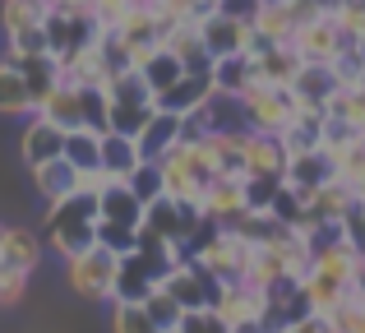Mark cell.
Segmentation results:
<instances>
[{"instance_id": "cell-1", "label": "cell", "mask_w": 365, "mask_h": 333, "mask_svg": "<svg viewBox=\"0 0 365 333\" xmlns=\"http://www.w3.org/2000/svg\"><path fill=\"white\" fill-rule=\"evenodd\" d=\"M305 273H310V245L296 232H273L268 241H259L250 250V264H245V282L259 292H273L282 282H301Z\"/></svg>"}, {"instance_id": "cell-2", "label": "cell", "mask_w": 365, "mask_h": 333, "mask_svg": "<svg viewBox=\"0 0 365 333\" xmlns=\"http://www.w3.org/2000/svg\"><path fill=\"white\" fill-rule=\"evenodd\" d=\"M93 227H98V199L65 195V199H56V204H46L42 245H51L61 260H70V255H79V250H88V245H98Z\"/></svg>"}, {"instance_id": "cell-3", "label": "cell", "mask_w": 365, "mask_h": 333, "mask_svg": "<svg viewBox=\"0 0 365 333\" xmlns=\"http://www.w3.org/2000/svg\"><path fill=\"white\" fill-rule=\"evenodd\" d=\"M236 111H241V125L250 135H282L296 121L301 102L292 98V88H268V83H250V88L236 98Z\"/></svg>"}, {"instance_id": "cell-4", "label": "cell", "mask_w": 365, "mask_h": 333, "mask_svg": "<svg viewBox=\"0 0 365 333\" xmlns=\"http://www.w3.org/2000/svg\"><path fill=\"white\" fill-rule=\"evenodd\" d=\"M171 269H176V260H148V255H139V250L120 255L116 282H111V306H143Z\"/></svg>"}, {"instance_id": "cell-5", "label": "cell", "mask_w": 365, "mask_h": 333, "mask_svg": "<svg viewBox=\"0 0 365 333\" xmlns=\"http://www.w3.org/2000/svg\"><path fill=\"white\" fill-rule=\"evenodd\" d=\"M116 264H120V255L102 250V245H88V250H79V255L65 260V278H70V287L79 292L83 301H111Z\"/></svg>"}, {"instance_id": "cell-6", "label": "cell", "mask_w": 365, "mask_h": 333, "mask_svg": "<svg viewBox=\"0 0 365 333\" xmlns=\"http://www.w3.org/2000/svg\"><path fill=\"white\" fill-rule=\"evenodd\" d=\"M143 227H153L171 245H190V236L204 227V213H199V204H180V199L158 195L153 204H143Z\"/></svg>"}, {"instance_id": "cell-7", "label": "cell", "mask_w": 365, "mask_h": 333, "mask_svg": "<svg viewBox=\"0 0 365 333\" xmlns=\"http://www.w3.org/2000/svg\"><path fill=\"white\" fill-rule=\"evenodd\" d=\"M42 33H46V51L51 61H65V56L83 51L88 42H98L102 28L93 24V14H65V9H51L42 19Z\"/></svg>"}, {"instance_id": "cell-8", "label": "cell", "mask_w": 365, "mask_h": 333, "mask_svg": "<svg viewBox=\"0 0 365 333\" xmlns=\"http://www.w3.org/2000/svg\"><path fill=\"white\" fill-rule=\"evenodd\" d=\"M213 310L227 329H241V324H264V292L250 287V282H217L213 292Z\"/></svg>"}, {"instance_id": "cell-9", "label": "cell", "mask_w": 365, "mask_h": 333, "mask_svg": "<svg viewBox=\"0 0 365 333\" xmlns=\"http://www.w3.org/2000/svg\"><path fill=\"white\" fill-rule=\"evenodd\" d=\"M199 213H204V222H213L217 232H227V227H236L241 217L250 213L245 208V190L241 180L232 176H213L204 185V195H199Z\"/></svg>"}, {"instance_id": "cell-10", "label": "cell", "mask_w": 365, "mask_h": 333, "mask_svg": "<svg viewBox=\"0 0 365 333\" xmlns=\"http://www.w3.org/2000/svg\"><path fill=\"white\" fill-rule=\"evenodd\" d=\"M342 46L347 42H342L333 19H310V24H301L292 33V51L301 56V65H333Z\"/></svg>"}, {"instance_id": "cell-11", "label": "cell", "mask_w": 365, "mask_h": 333, "mask_svg": "<svg viewBox=\"0 0 365 333\" xmlns=\"http://www.w3.org/2000/svg\"><path fill=\"white\" fill-rule=\"evenodd\" d=\"M162 292H167L171 301H176L180 310H208L213 306V292H217V282L208 278L204 269H195V264H180L176 260V269L167 273V278L158 282Z\"/></svg>"}, {"instance_id": "cell-12", "label": "cell", "mask_w": 365, "mask_h": 333, "mask_svg": "<svg viewBox=\"0 0 365 333\" xmlns=\"http://www.w3.org/2000/svg\"><path fill=\"white\" fill-rule=\"evenodd\" d=\"M208 98H213V74H180L171 88H162L158 98H153V111H167V116H195V111L208 107Z\"/></svg>"}, {"instance_id": "cell-13", "label": "cell", "mask_w": 365, "mask_h": 333, "mask_svg": "<svg viewBox=\"0 0 365 333\" xmlns=\"http://www.w3.org/2000/svg\"><path fill=\"white\" fill-rule=\"evenodd\" d=\"M250 33H255L250 24H236V19L217 14V9L199 19V42H204V51L213 61H222V56H250Z\"/></svg>"}, {"instance_id": "cell-14", "label": "cell", "mask_w": 365, "mask_h": 333, "mask_svg": "<svg viewBox=\"0 0 365 333\" xmlns=\"http://www.w3.org/2000/svg\"><path fill=\"white\" fill-rule=\"evenodd\" d=\"M56 74H61V83H70V88H107V83H111L107 56H102L98 42H88L83 51L56 61Z\"/></svg>"}, {"instance_id": "cell-15", "label": "cell", "mask_w": 365, "mask_h": 333, "mask_svg": "<svg viewBox=\"0 0 365 333\" xmlns=\"http://www.w3.org/2000/svg\"><path fill=\"white\" fill-rule=\"evenodd\" d=\"M42 236L33 232V227H5L0 232V269H14V273H28L33 278V269L42 264Z\"/></svg>"}, {"instance_id": "cell-16", "label": "cell", "mask_w": 365, "mask_h": 333, "mask_svg": "<svg viewBox=\"0 0 365 333\" xmlns=\"http://www.w3.org/2000/svg\"><path fill=\"white\" fill-rule=\"evenodd\" d=\"M61 148H65V130H56L51 121H42V116H33L24 125V135H19V153H24L28 171L56 163V158H61Z\"/></svg>"}, {"instance_id": "cell-17", "label": "cell", "mask_w": 365, "mask_h": 333, "mask_svg": "<svg viewBox=\"0 0 365 333\" xmlns=\"http://www.w3.org/2000/svg\"><path fill=\"white\" fill-rule=\"evenodd\" d=\"M162 46L180 61V70H185V74H208V70H213V56H208L204 42H199V19L171 24V33L162 37Z\"/></svg>"}, {"instance_id": "cell-18", "label": "cell", "mask_w": 365, "mask_h": 333, "mask_svg": "<svg viewBox=\"0 0 365 333\" xmlns=\"http://www.w3.org/2000/svg\"><path fill=\"white\" fill-rule=\"evenodd\" d=\"M245 176L287 180V148L277 135H250L245 130Z\"/></svg>"}, {"instance_id": "cell-19", "label": "cell", "mask_w": 365, "mask_h": 333, "mask_svg": "<svg viewBox=\"0 0 365 333\" xmlns=\"http://www.w3.org/2000/svg\"><path fill=\"white\" fill-rule=\"evenodd\" d=\"M204 148L217 176L245 180V130H213V135H204Z\"/></svg>"}, {"instance_id": "cell-20", "label": "cell", "mask_w": 365, "mask_h": 333, "mask_svg": "<svg viewBox=\"0 0 365 333\" xmlns=\"http://www.w3.org/2000/svg\"><path fill=\"white\" fill-rule=\"evenodd\" d=\"M33 116H42V121H51L56 130H83V98H79V88H70V83H56L51 93H46L42 102H37V111Z\"/></svg>"}, {"instance_id": "cell-21", "label": "cell", "mask_w": 365, "mask_h": 333, "mask_svg": "<svg viewBox=\"0 0 365 333\" xmlns=\"http://www.w3.org/2000/svg\"><path fill=\"white\" fill-rule=\"evenodd\" d=\"M250 61H255V83H268V88H292L296 74H301V56L292 46H268Z\"/></svg>"}, {"instance_id": "cell-22", "label": "cell", "mask_w": 365, "mask_h": 333, "mask_svg": "<svg viewBox=\"0 0 365 333\" xmlns=\"http://www.w3.org/2000/svg\"><path fill=\"white\" fill-rule=\"evenodd\" d=\"M176 139H180V116L153 111L148 125L139 130V139H134V144H139V158H143V163H162V158H167V148L176 144Z\"/></svg>"}, {"instance_id": "cell-23", "label": "cell", "mask_w": 365, "mask_h": 333, "mask_svg": "<svg viewBox=\"0 0 365 333\" xmlns=\"http://www.w3.org/2000/svg\"><path fill=\"white\" fill-rule=\"evenodd\" d=\"M333 180V163L324 158V148H310V153H296L292 163H287V185L301 190V195H310V190L329 185Z\"/></svg>"}, {"instance_id": "cell-24", "label": "cell", "mask_w": 365, "mask_h": 333, "mask_svg": "<svg viewBox=\"0 0 365 333\" xmlns=\"http://www.w3.org/2000/svg\"><path fill=\"white\" fill-rule=\"evenodd\" d=\"M98 222H116V227H139L143 222V204L125 190V180L107 185L98 195Z\"/></svg>"}, {"instance_id": "cell-25", "label": "cell", "mask_w": 365, "mask_h": 333, "mask_svg": "<svg viewBox=\"0 0 365 333\" xmlns=\"http://www.w3.org/2000/svg\"><path fill=\"white\" fill-rule=\"evenodd\" d=\"M213 93L217 98H241V93L255 83V61L250 56H222V61H213Z\"/></svg>"}, {"instance_id": "cell-26", "label": "cell", "mask_w": 365, "mask_h": 333, "mask_svg": "<svg viewBox=\"0 0 365 333\" xmlns=\"http://www.w3.org/2000/svg\"><path fill=\"white\" fill-rule=\"evenodd\" d=\"M324 121H333V125H347L365 135V88H333V98L324 102Z\"/></svg>"}, {"instance_id": "cell-27", "label": "cell", "mask_w": 365, "mask_h": 333, "mask_svg": "<svg viewBox=\"0 0 365 333\" xmlns=\"http://www.w3.org/2000/svg\"><path fill=\"white\" fill-rule=\"evenodd\" d=\"M333 74H329V65H301V74H296V83H292V98L301 102V107H314V111H324V102L333 98Z\"/></svg>"}, {"instance_id": "cell-28", "label": "cell", "mask_w": 365, "mask_h": 333, "mask_svg": "<svg viewBox=\"0 0 365 333\" xmlns=\"http://www.w3.org/2000/svg\"><path fill=\"white\" fill-rule=\"evenodd\" d=\"M333 180H338L356 204H365V135L351 148H342V153L333 158Z\"/></svg>"}, {"instance_id": "cell-29", "label": "cell", "mask_w": 365, "mask_h": 333, "mask_svg": "<svg viewBox=\"0 0 365 333\" xmlns=\"http://www.w3.org/2000/svg\"><path fill=\"white\" fill-rule=\"evenodd\" d=\"M139 167H143V158H139V144H134V139L102 135V171H107L111 180H125V176H134Z\"/></svg>"}, {"instance_id": "cell-30", "label": "cell", "mask_w": 365, "mask_h": 333, "mask_svg": "<svg viewBox=\"0 0 365 333\" xmlns=\"http://www.w3.org/2000/svg\"><path fill=\"white\" fill-rule=\"evenodd\" d=\"M46 14H51V0H0V28H5V37L24 33V28H42Z\"/></svg>"}, {"instance_id": "cell-31", "label": "cell", "mask_w": 365, "mask_h": 333, "mask_svg": "<svg viewBox=\"0 0 365 333\" xmlns=\"http://www.w3.org/2000/svg\"><path fill=\"white\" fill-rule=\"evenodd\" d=\"M351 287H338V282L333 278H324V273H305L301 278V297H305V310H310V315H329L333 306H338L342 297H347Z\"/></svg>"}, {"instance_id": "cell-32", "label": "cell", "mask_w": 365, "mask_h": 333, "mask_svg": "<svg viewBox=\"0 0 365 333\" xmlns=\"http://www.w3.org/2000/svg\"><path fill=\"white\" fill-rule=\"evenodd\" d=\"M180 74H185V70H180V61L167 51V46H153V51H148V61L139 65V79L148 83V93H153V98H158L162 88H171V83H176Z\"/></svg>"}, {"instance_id": "cell-33", "label": "cell", "mask_w": 365, "mask_h": 333, "mask_svg": "<svg viewBox=\"0 0 365 333\" xmlns=\"http://www.w3.org/2000/svg\"><path fill=\"white\" fill-rule=\"evenodd\" d=\"M259 37H264L268 46H292V33H296V19H292V5H264L259 9V19L255 24Z\"/></svg>"}, {"instance_id": "cell-34", "label": "cell", "mask_w": 365, "mask_h": 333, "mask_svg": "<svg viewBox=\"0 0 365 333\" xmlns=\"http://www.w3.org/2000/svg\"><path fill=\"white\" fill-rule=\"evenodd\" d=\"M61 158H65V163H70L74 171L102 167V135H93V130H70V135H65Z\"/></svg>"}, {"instance_id": "cell-35", "label": "cell", "mask_w": 365, "mask_h": 333, "mask_svg": "<svg viewBox=\"0 0 365 333\" xmlns=\"http://www.w3.org/2000/svg\"><path fill=\"white\" fill-rule=\"evenodd\" d=\"M33 185H37V195H42L46 204H56V199L74 195V167L65 163V158H56V163H46V167L33 171Z\"/></svg>"}, {"instance_id": "cell-36", "label": "cell", "mask_w": 365, "mask_h": 333, "mask_svg": "<svg viewBox=\"0 0 365 333\" xmlns=\"http://www.w3.org/2000/svg\"><path fill=\"white\" fill-rule=\"evenodd\" d=\"M0 116H33V98L24 88V74L0 61Z\"/></svg>"}, {"instance_id": "cell-37", "label": "cell", "mask_w": 365, "mask_h": 333, "mask_svg": "<svg viewBox=\"0 0 365 333\" xmlns=\"http://www.w3.org/2000/svg\"><path fill=\"white\" fill-rule=\"evenodd\" d=\"M19 74H24V88H28V98H33V111H37V102L46 98V93L61 83V74H56V61L51 56H37V61H24V65H14Z\"/></svg>"}, {"instance_id": "cell-38", "label": "cell", "mask_w": 365, "mask_h": 333, "mask_svg": "<svg viewBox=\"0 0 365 333\" xmlns=\"http://www.w3.org/2000/svg\"><path fill=\"white\" fill-rule=\"evenodd\" d=\"M153 107H130V102H111L107 107V135H120V139H139V130L148 125Z\"/></svg>"}, {"instance_id": "cell-39", "label": "cell", "mask_w": 365, "mask_h": 333, "mask_svg": "<svg viewBox=\"0 0 365 333\" xmlns=\"http://www.w3.org/2000/svg\"><path fill=\"white\" fill-rule=\"evenodd\" d=\"M107 102H130V107H153V93H148V83L139 79V70H120V74H111V83H107Z\"/></svg>"}, {"instance_id": "cell-40", "label": "cell", "mask_w": 365, "mask_h": 333, "mask_svg": "<svg viewBox=\"0 0 365 333\" xmlns=\"http://www.w3.org/2000/svg\"><path fill=\"white\" fill-rule=\"evenodd\" d=\"M37 56H51L42 28H24V33L5 37V65H24V61H37Z\"/></svg>"}, {"instance_id": "cell-41", "label": "cell", "mask_w": 365, "mask_h": 333, "mask_svg": "<svg viewBox=\"0 0 365 333\" xmlns=\"http://www.w3.org/2000/svg\"><path fill=\"white\" fill-rule=\"evenodd\" d=\"M301 213H305V195L282 180V190H277L273 204H268V217H273L277 227H287V232H296V227H301Z\"/></svg>"}, {"instance_id": "cell-42", "label": "cell", "mask_w": 365, "mask_h": 333, "mask_svg": "<svg viewBox=\"0 0 365 333\" xmlns=\"http://www.w3.org/2000/svg\"><path fill=\"white\" fill-rule=\"evenodd\" d=\"M143 315H148V319H153V324H158L162 333H171V329H180V319H185V310H180L176 301H171L167 292L158 287V292H153L148 301H143Z\"/></svg>"}, {"instance_id": "cell-43", "label": "cell", "mask_w": 365, "mask_h": 333, "mask_svg": "<svg viewBox=\"0 0 365 333\" xmlns=\"http://www.w3.org/2000/svg\"><path fill=\"white\" fill-rule=\"evenodd\" d=\"M329 74H333V83H338V88H356V83H361V74H365V61H361V51L347 42V46L338 51V61L329 65Z\"/></svg>"}, {"instance_id": "cell-44", "label": "cell", "mask_w": 365, "mask_h": 333, "mask_svg": "<svg viewBox=\"0 0 365 333\" xmlns=\"http://www.w3.org/2000/svg\"><path fill=\"white\" fill-rule=\"evenodd\" d=\"M125 190H130L139 204H153V199L162 195V171H158V163H143L134 176H125Z\"/></svg>"}, {"instance_id": "cell-45", "label": "cell", "mask_w": 365, "mask_h": 333, "mask_svg": "<svg viewBox=\"0 0 365 333\" xmlns=\"http://www.w3.org/2000/svg\"><path fill=\"white\" fill-rule=\"evenodd\" d=\"M83 98V130H93V135H107V88H79Z\"/></svg>"}, {"instance_id": "cell-46", "label": "cell", "mask_w": 365, "mask_h": 333, "mask_svg": "<svg viewBox=\"0 0 365 333\" xmlns=\"http://www.w3.org/2000/svg\"><path fill=\"white\" fill-rule=\"evenodd\" d=\"M241 190H245V208H250V213H268L273 195L282 190V180H268V176H245V180H241Z\"/></svg>"}, {"instance_id": "cell-47", "label": "cell", "mask_w": 365, "mask_h": 333, "mask_svg": "<svg viewBox=\"0 0 365 333\" xmlns=\"http://www.w3.org/2000/svg\"><path fill=\"white\" fill-rule=\"evenodd\" d=\"M333 24H338L342 42H356V37H365V0H342V9L333 14Z\"/></svg>"}, {"instance_id": "cell-48", "label": "cell", "mask_w": 365, "mask_h": 333, "mask_svg": "<svg viewBox=\"0 0 365 333\" xmlns=\"http://www.w3.org/2000/svg\"><path fill=\"white\" fill-rule=\"evenodd\" d=\"M111 329L116 333H162L148 315H143V306H111Z\"/></svg>"}, {"instance_id": "cell-49", "label": "cell", "mask_w": 365, "mask_h": 333, "mask_svg": "<svg viewBox=\"0 0 365 333\" xmlns=\"http://www.w3.org/2000/svg\"><path fill=\"white\" fill-rule=\"evenodd\" d=\"M93 236H98V245H102V250H111V255H130L134 250V227L98 222V227H93Z\"/></svg>"}, {"instance_id": "cell-50", "label": "cell", "mask_w": 365, "mask_h": 333, "mask_svg": "<svg viewBox=\"0 0 365 333\" xmlns=\"http://www.w3.org/2000/svg\"><path fill=\"white\" fill-rule=\"evenodd\" d=\"M107 185H116V180L107 176L102 167H88V171H74V195H83V199H98Z\"/></svg>"}, {"instance_id": "cell-51", "label": "cell", "mask_w": 365, "mask_h": 333, "mask_svg": "<svg viewBox=\"0 0 365 333\" xmlns=\"http://www.w3.org/2000/svg\"><path fill=\"white\" fill-rule=\"evenodd\" d=\"M176 333H232V329H227L213 310H185V319H180Z\"/></svg>"}, {"instance_id": "cell-52", "label": "cell", "mask_w": 365, "mask_h": 333, "mask_svg": "<svg viewBox=\"0 0 365 333\" xmlns=\"http://www.w3.org/2000/svg\"><path fill=\"white\" fill-rule=\"evenodd\" d=\"M28 292V273H14V269H0V310L5 306H19Z\"/></svg>"}, {"instance_id": "cell-53", "label": "cell", "mask_w": 365, "mask_h": 333, "mask_svg": "<svg viewBox=\"0 0 365 333\" xmlns=\"http://www.w3.org/2000/svg\"><path fill=\"white\" fill-rule=\"evenodd\" d=\"M217 14H227V19H236V24H255L259 19V9H264V0H217Z\"/></svg>"}, {"instance_id": "cell-54", "label": "cell", "mask_w": 365, "mask_h": 333, "mask_svg": "<svg viewBox=\"0 0 365 333\" xmlns=\"http://www.w3.org/2000/svg\"><path fill=\"white\" fill-rule=\"evenodd\" d=\"M277 333H329V329H324L319 315H301L296 324H287V329H277Z\"/></svg>"}, {"instance_id": "cell-55", "label": "cell", "mask_w": 365, "mask_h": 333, "mask_svg": "<svg viewBox=\"0 0 365 333\" xmlns=\"http://www.w3.org/2000/svg\"><path fill=\"white\" fill-rule=\"evenodd\" d=\"M314 9H319L324 19H333V14H338V9H342V0H314Z\"/></svg>"}, {"instance_id": "cell-56", "label": "cell", "mask_w": 365, "mask_h": 333, "mask_svg": "<svg viewBox=\"0 0 365 333\" xmlns=\"http://www.w3.org/2000/svg\"><path fill=\"white\" fill-rule=\"evenodd\" d=\"M351 46H356V51H361V61H365V37H356V42H351Z\"/></svg>"}, {"instance_id": "cell-57", "label": "cell", "mask_w": 365, "mask_h": 333, "mask_svg": "<svg viewBox=\"0 0 365 333\" xmlns=\"http://www.w3.org/2000/svg\"><path fill=\"white\" fill-rule=\"evenodd\" d=\"M264 5H287V0H264Z\"/></svg>"}, {"instance_id": "cell-58", "label": "cell", "mask_w": 365, "mask_h": 333, "mask_svg": "<svg viewBox=\"0 0 365 333\" xmlns=\"http://www.w3.org/2000/svg\"><path fill=\"white\" fill-rule=\"evenodd\" d=\"M361 88H365V74H361Z\"/></svg>"}, {"instance_id": "cell-59", "label": "cell", "mask_w": 365, "mask_h": 333, "mask_svg": "<svg viewBox=\"0 0 365 333\" xmlns=\"http://www.w3.org/2000/svg\"><path fill=\"white\" fill-rule=\"evenodd\" d=\"M0 232H5V227H0Z\"/></svg>"}, {"instance_id": "cell-60", "label": "cell", "mask_w": 365, "mask_h": 333, "mask_svg": "<svg viewBox=\"0 0 365 333\" xmlns=\"http://www.w3.org/2000/svg\"><path fill=\"white\" fill-rule=\"evenodd\" d=\"M171 333H176V329H171Z\"/></svg>"}]
</instances>
